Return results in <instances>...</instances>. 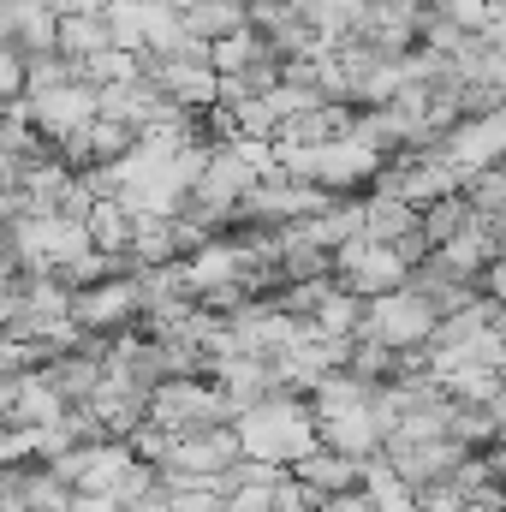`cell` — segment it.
Returning a JSON list of instances; mask_svg holds the SVG:
<instances>
[{
    "label": "cell",
    "mask_w": 506,
    "mask_h": 512,
    "mask_svg": "<svg viewBox=\"0 0 506 512\" xmlns=\"http://www.w3.org/2000/svg\"><path fill=\"white\" fill-rule=\"evenodd\" d=\"M24 114H30V126H36V137H42L48 149H60V143H72L78 131H90L102 120V102H96V84L72 78V84H60V90H48V96H30Z\"/></svg>",
    "instance_id": "7"
},
{
    "label": "cell",
    "mask_w": 506,
    "mask_h": 512,
    "mask_svg": "<svg viewBox=\"0 0 506 512\" xmlns=\"http://www.w3.org/2000/svg\"><path fill=\"white\" fill-rule=\"evenodd\" d=\"M286 477H292L316 507H322V501H334V495H358V489H364V465H358V459H346V453H334V447H316V453H310V459H298Z\"/></svg>",
    "instance_id": "9"
},
{
    "label": "cell",
    "mask_w": 506,
    "mask_h": 512,
    "mask_svg": "<svg viewBox=\"0 0 506 512\" xmlns=\"http://www.w3.org/2000/svg\"><path fill=\"white\" fill-rule=\"evenodd\" d=\"M435 334H441V316H435V304H429V298H417L411 286L376 298V304H370V316H364V340L387 346L393 358L429 352V346H435Z\"/></svg>",
    "instance_id": "3"
},
{
    "label": "cell",
    "mask_w": 506,
    "mask_h": 512,
    "mask_svg": "<svg viewBox=\"0 0 506 512\" xmlns=\"http://www.w3.org/2000/svg\"><path fill=\"white\" fill-rule=\"evenodd\" d=\"M72 78H78V66H72L66 54H30V60H24V102L60 90V84H72Z\"/></svg>",
    "instance_id": "16"
},
{
    "label": "cell",
    "mask_w": 506,
    "mask_h": 512,
    "mask_svg": "<svg viewBox=\"0 0 506 512\" xmlns=\"http://www.w3.org/2000/svg\"><path fill=\"white\" fill-rule=\"evenodd\" d=\"M316 435H322V447H334V453H346L358 465H370V459L387 453V423H381L376 399L352 405V411H334V417H316Z\"/></svg>",
    "instance_id": "8"
},
{
    "label": "cell",
    "mask_w": 506,
    "mask_h": 512,
    "mask_svg": "<svg viewBox=\"0 0 506 512\" xmlns=\"http://www.w3.org/2000/svg\"><path fill=\"white\" fill-rule=\"evenodd\" d=\"M18 6V36L12 48L30 60V54H60V12L42 6V0H12Z\"/></svg>",
    "instance_id": "11"
},
{
    "label": "cell",
    "mask_w": 506,
    "mask_h": 512,
    "mask_svg": "<svg viewBox=\"0 0 506 512\" xmlns=\"http://www.w3.org/2000/svg\"><path fill=\"white\" fill-rule=\"evenodd\" d=\"M239 459H245V447H239V435H233V423H227V429L173 435L155 471H161V477H197V483H221V477H227Z\"/></svg>",
    "instance_id": "6"
},
{
    "label": "cell",
    "mask_w": 506,
    "mask_h": 512,
    "mask_svg": "<svg viewBox=\"0 0 506 512\" xmlns=\"http://www.w3.org/2000/svg\"><path fill=\"white\" fill-rule=\"evenodd\" d=\"M179 18H185V36H197V42H221V36H233V30H245L251 24V12H239V6H221V0H185L179 6Z\"/></svg>",
    "instance_id": "14"
},
{
    "label": "cell",
    "mask_w": 506,
    "mask_h": 512,
    "mask_svg": "<svg viewBox=\"0 0 506 512\" xmlns=\"http://www.w3.org/2000/svg\"><path fill=\"white\" fill-rule=\"evenodd\" d=\"M364 316H370V304L364 298H352V292H328V304L316 310V322H310V334H322V340H364Z\"/></svg>",
    "instance_id": "13"
},
{
    "label": "cell",
    "mask_w": 506,
    "mask_h": 512,
    "mask_svg": "<svg viewBox=\"0 0 506 512\" xmlns=\"http://www.w3.org/2000/svg\"><path fill=\"white\" fill-rule=\"evenodd\" d=\"M72 512H126L114 495H72Z\"/></svg>",
    "instance_id": "18"
},
{
    "label": "cell",
    "mask_w": 506,
    "mask_h": 512,
    "mask_svg": "<svg viewBox=\"0 0 506 512\" xmlns=\"http://www.w3.org/2000/svg\"><path fill=\"white\" fill-rule=\"evenodd\" d=\"M102 48H114V36H108V18H102V12H66V18H60V54H66L72 66L96 60Z\"/></svg>",
    "instance_id": "12"
},
{
    "label": "cell",
    "mask_w": 506,
    "mask_h": 512,
    "mask_svg": "<svg viewBox=\"0 0 506 512\" xmlns=\"http://www.w3.org/2000/svg\"><path fill=\"white\" fill-rule=\"evenodd\" d=\"M233 435H239L245 459L274 465V471H292L298 459H310V453L322 447L310 399H292V393H274V399H262L251 411H239V417H233Z\"/></svg>",
    "instance_id": "1"
},
{
    "label": "cell",
    "mask_w": 506,
    "mask_h": 512,
    "mask_svg": "<svg viewBox=\"0 0 506 512\" xmlns=\"http://www.w3.org/2000/svg\"><path fill=\"white\" fill-rule=\"evenodd\" d=\"M149 423L167 435H197V429H227L233 405L221 399V387L203 376H173L149 393Z\"/></svg>",
    "instance_id": "2"
},
{
    "label": "cell",
    "mask_w": 506,
    "mask_h": 512,
    "mask_svg": "<svg viewBox=\"0 0 506 512\" xmlns=\"http://www.w3.org/2000/svg\"><path fill=\"white\" fill-rule=\"evenodd\" d=\"M72 322L84 328V340H120L143 322V292L137 274H114L90 292H72Z\"/></svg>",
    "instance_id": "5"
},
{
    "label": "cell",
    "mask_w": 506,
    "mask_h": 512,
    "mask_svg": "<svg viewBox=\"0 0 506 512\" xmlns=\"http://www.w3.org/2000/svg\"><path fill=\"white\" fill-rule=\"evenodd\" d=\"M477 227V209H471V197L465 191H453V197H441V203H429L423 209V245L429 251H447L459 233H471Z\"/></svg>",
    "instance_id": "10"
},
{
    "label": "cell",
    "mask_w": 506,
    "mask_h": 512,
    "mask_svg": "<svg viewBox=\"0 0 506 512\" xmlns=\"http://www.w3.org/2000/svg\"><path fill=\"white\" fill-rule=\"evenodd\" d=\"M221 6H239V12H251V0H221Z\"/></svg>",
    "instance_id": "21"
},
{
    "label": "cell",
    "mask_w": 506,
    "mask_h": 512,
    "mask_svg": "<svg viewBox=\"0 0 506 512\" xmlns=\"http://www.w3.org/2000/svg\"><path fill=\"white\" fill-rule=\"evenodd\" d=\"M334 286L376 304L387 292H405L411 286V262L393 251V245H376V239H352L334 251Z\"/></svg>",
    "instance_id": "4"
},
{
    "label": "cell",
    "mask_w": 506,
    "mask_h": 512,
    "mask_svg": "<svg viewBox=\"0 0 506 512\" xmlns=\"http://www.w3.org/2000/svg\"><path fill=\"white\" fill-rule=\"evenodd\" d=\"M12 36H18V6L0 0V48H12Z\"/></svg>",
    "instance_id": "19"
},
{
    "label": "cell",
    "mask_w": 506,
    "mask_h": 512,
    "mask_svg": "<svg viewBox=\"0 0 506 512\" xmlns=\"http://www.w3.org/2000/svg\"><path fill=\"white\" fill-rule=\"evenodd\" d=\"M131 512H179L173 507V501H167V495H161V489H155V495H149V501H137V507Z\"/></svg>",
    "instance_id": "20"
},
{
    "label": "cell",
    "mask_w": 506,
    "mask_h": 512,
    "mask_svg": "<svg viewBox=\"0 0 506 512\" xmlns=\"http://www.w3.org/2000/svg\"><path fill=\"white\" fill-rule=\"evenodd\" d=\"M84 227H90V245L102 256H131V227H137V215H131L120 197L96 203V209L84 215Z\"/></svg>",
    "instance_id": "15"
},
{
    "label": "cell",
    "mask_w": 506,
    "mask_h": 512,
    "mask_svg": "<svg viewBox=\"0 0 506 512\" xmlns=\"http://www.w3.org/2000/svg\"><path fill=\"white\" fill-rule=\"evenodd\" d=\"M18 102H24V54L0 48V108H18Z\"/></svg>",
    "instance_id": "17"
}]
</instances>
